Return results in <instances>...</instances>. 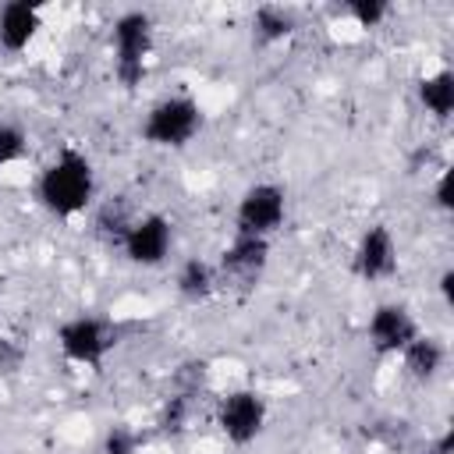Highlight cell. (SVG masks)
Instances as JSON below:
<instances>
[{
  "label": "cell",
  "mask_w": 454,
  "mask_h": 454,
  "mask_svg": "<svg viewBox=\"0 0 454 454\" xmlns=\"http://www.w3.org/2000/svg\"><path fill=\"white\" fill-rule=\"evenodd\" d=\"M440 294L447 305H454V270H443L440 273Z\"/></svg>",
  "instance_id": "23"
},
{
  "label": "cell",
  "mask_w": 454,
  "mask_h": 454,
  "mask_svg": "<svg viewBox=\"0 0 454 454\" xmlns=\"http://www.w3.org/2000/svg\"><path fill=\"white\" fill-rule=\"evenodd\" d=\"M287 216V195L280 184L273 181H259L252 188H245V195L238 199V234H252V238H270Z\"/></svg>",
  "instance_id": "5"
},
{
  "label": "cell",
  "mask_w": 454,
  "mask_h": 454,
  "mask_svg": "<svg viewBox=\"0 0 454 454\" xmlns=\"http://www.w3.org/2000/svg\"><path fill=\"white\" fill-rule=\"evenodd\" d=\"M206 380H209V362H206V358H188V362H181V369L174 372L177 394H192V397H199V390L206 387Z\"/></svg>",
  "instance_id": "17"
},
{
  "label": "cell",
  "mask_w": 454,
  "mask_h": 454,
  "mask_svg": "<svg viewBox=\"0 0 454 454\" xmlns=\"http://www.w3.org/2000/svg\"><path fill=\"white\" fill-rule=\"evenodd\" d=\"M216 426H220V433L231 443H238V447L252 443L262 433V426H266V401H262V394H255V390H231L227 397H220Z\"/></svg>",
  "instance_id": "8"
},
{
  "label": "cell",
  "mask_w": 454,
  "mask_h": 454,
  "mask_svg": "<svg viewBox=\"0 0 454 454\" xmlns=\"http://www.w3.org/2000/svg\"><path fill=\"white\" fill-rule=\"evenodd\" d=\"M252 28H255V39L270 46V43H280V39H287V35L294 32V18H291V11L266 4V7H259V11H255Z\"/></svg>",
  "instance_id": "15"
},
{
  "label": "cell",
  "mask_w": 454,
  "mask_h": 454,
  "mask_svg": "<svg viewBox=\"0 0 454 454\" xmlns=\"http://www.w3.org/2000/svg\"><path fill=\"white\" fill-rule=\"evenodd\" d=\"M199 124H202V110L192 96H167V99L149 106L145 124H142V138L149 145H160V149H181L184 142L195 138Z\"/></svg>",
  "instance_id": "2"
},
{
  "label": "cell",
  "mask_w": 454,
  "mask_h": 454,
  "mask_svg": "<svg viewBox=\"0 0 454 454\" xmlns=\"http://www.w3.org/2000/svg\"><path fill=\"white\" fill-rule=\"evenodd\" d=\"M153 50V21L145 11H128L114 21V71L121 85L135 89L145 78V57Z\"/></svg>",
  "instance_id": "3"
},
{
  "label": "cell",
  "mask_w": 454,
  "mask_h": 454,
  "mask_svg": "<svg viewBox=\"0 0 454 454\" xmlns=\"http://www.w3.org/2000/svg\"><path fill=\"white\" fill-rule=\"evenodd\" d=\"M355 273L362 280H387L397 270V241L383 223H372L362 231L355 245Z\"/></svg>",
  "instance_id": "10"
},
{
  "label": "cell",
  "mask_w": 454,
  "mask_h": 454,
  "mask_svg": "<svg viewBox=\"0 0 454 454\" xmlns=\"http://www.w3.org/2000/svg\"><path fill=\"white\" fill-rule=\"evenodd\" d=\"M216 266L206 259H184L177 270V294L184 301H206L216 291Z\"/></svg>",
  "instance_id": "13"
},
{
  "label": "cell",
  "mask_w": 454,
  "mask_h": 454,
  "mask_svg": "<svg viewBox=\"0 0 454 454\" xmlns=\"http://www.w3.org/2000/svg\"><path fill=\"white\" fill-rule=\"evenodd\" d=\"M266 262H270V241L266 238H252V234H238L223 248V255H220L216 280L220 284H231L238 291H252L262 280Z\"/></svg>",
  "instance_id": "6"
},
{
  "label": "cell",
  "mask_w": 454,
  "mask_h": 454,
  "mask_svg": "<svg viewBox=\"0 0 454 454\" xmlns=\"http://www.w3.org/2000/svg\"><path fill=\"white\" fill-rule=\"evenodd\" d=\"M21 365V348L0 337V372H14Z\"/></svg>",
  "instance_id": "21"
},
{
  "label": "cell",
  "mask_w": 454,
  "mask_h": 454,
  "mask_svg": "<svg viewBox=\"0 0 454 454\" xmlns=\"http://www.w3.org/2000/svg\"><path fill=\"white\" fill-rule=\"evenodd\" d=\"M25 142H28V138H25V131H21L18 124L0 121V167L21 160V156H25Z\"/></svg>",
  "instance_id": "18"
},
{
  "label": "cell",
  "mask_w": 454,
  "mask_h": 454,
  "mask_svg": "<svg viewBox=\"0 0 454 454\" xmlns=\"http://www.w3.org/2000/svg\"><path fill=\"white\" fill-rule=\"evenodd\" d=\"M419 103L433 117H450L454 114V74L450 71H433L419 82Z\"/></svg>",
  "instance_id": "14"
},
{
  "label": "cell",
  "mask_w": 454,
  "mask_h": 454,
  "mask_svg": "<svg viewBox=\"0 0 454 454\" xmlns=\"http://www.w3.org/2000/svg\"><path fill=\"white\" fill-rule=\"evenodd\" d=\"M35 195L43 202L46 213L53 216H74L82 213L92 195H96V174H92V163L74 153V149H64L53 163H46V170L39 174V184H35Z\"/></svg>",
  "instance_id": "1"
},
{
  "label": "cell",
  "mask_w": 454,
  "mask_h": 454,
  "mask_svg": "<svg viewBox=\"0 0 454 454\" xmlns=\"http://www.w3.org/2000/svg\"><path fill=\"white\" fill-rule=\"evenodd\" d=\"M57 344L64 358L78 365H99L117 348V326L99 316H74L57 330Z\"/></svg>",
  "instance_id": "4"
},
{
  "label": "cell",
  "mask_w": 454,
  "mask_h": 454,
  "mask_svg": "<svg viewBox=\"0 0 454 454\" xmlns=\"http://www.w3.org/2000/svg\"><path fill=\"white\" fill-rule=\"evenodd\" d=\"M170 245H174V223L163 213H145L131 220L121 238V248L135 266H160L170 255Z\"/></svg>",
  "instance_id": "7"
},
{
  "label": "cell",
  "mask_w": 454,
  "mask_h": 454,
  "mask_svg": "<svg viewBox=\"0 0 454 454\" xmlns=\"http://www.w3.org/2000/svg\"><path fill=\"white\" fill-rule=\"evenodd\" d=\"M348 14H351L362 28H376V25L390 14V7H387L383 0H351V4H348Z\"/></svg>",
  "instance_id": "20"
},
{
  "label": "cell",
  "mask_w": 454,
  "mask_h": 454,
  "mask_svg": "<svg viewBox=\"0 0 454 454\" xmlns=\"http://www.w3.org/2000/svg\"><path fill=\"white\" fill-rule=\"evenodd\" d=\"M192 394H170L167 401H163V408H160V429L167 433V436H177V433H184V426H188V419H192Z\"/></svg>",
  "instance_id": "16"
},
{
  "label": "cell",
  "mask_w": 454,
  "mask_h": 454,
  "mask_svg": "<svg viewBox=\"0 0 454 454\" xmlns=\"http://www.w3.org/2000/svg\"><path fill=\"white\" fill-rule=\"evenodd\" d=\"M39 32V7L28 0H11L0 7V46L21 53Z\"/></svg>",
  "instance_id": "11"
},
{
  "label": "cell",
  "mask_w": 454,
  "mask_h": 454,
  "mask_svg": "<svg viewBox=\"0 0 454 454\" xmlns=\"http://www.w3.org/2000/svg\"><path fill=\"white\" fill-rule=\"evenodd\" d=\"M138 443L142 436L131 426H114L103 436V454H138Z\"/></svg>",
  "instance_id": "19"
},
{
  "label": "cell",
  "mask_w": 454,
  "mask_h": 454,
  "mask_svg": "<svg viewBox=\"0 0 454 454\" xmlns=\"http://www.w3.org/2000/svg\"><path fill=\"white\" fill-rule=\"evenodd\" d=\"M401 358H404V372H408L411 380L429 383V380L440 376V369H443V362H447V351H443V344H440L436 337L419 333V337L401 351Z\"/></svg>",
  "instance_id": "12"
},
{
  "label": "cell",
  "mask_w": 454,
  "mask_h": 454,
  "mask_svg": "<svg viewBox=\"0 0 454 454\" xmlns=\"http://www.w3.org/2000/svg\"><path fill=\"white\" fill-rule=\"evenodd\" d=\"M436 206L450 209V177L447 174H440V181H436Z\"/></svg>",
  "instance_id": "22"
},
{
  "label": "cell",
  "mask_w": 454,
  "mask_h": 454,
  "mask_svg": "<svg viewBox=\"0 0 454 454\" xmlns=\"http://www.w3.org/2000/svg\"><path fill=\"white\" fill-rule=\"evenodd\" d=\"M365 333H369V344H372L380 355H397V351H404V348L419 337V323H415V316H411L404 305L387 301V305H380V309L369 316Z\"/></svg>",
  "instance_id": "9"
}]
</instances>
